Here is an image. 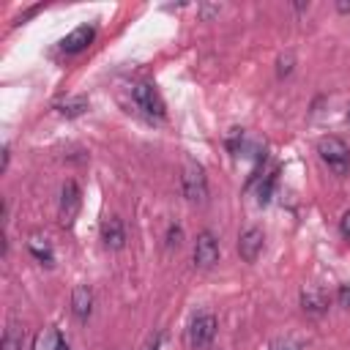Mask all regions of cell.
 Listing matches in <instances>:
<instances>
[{"label":"cell","instance_id":"obj_16","mask_svg":"<svg viewBox=\"0 0 350 350\" xmlns=\"http://www.w3.org/2000/svg\"><path fill=\"white\" fill-rule=\"evenodd\" d=\"M180 238H183L180 224H172V227H170V232H167V246H170V249H172V246L178 249V246H180Z\"/></svg>","mask_w":350,"mask_h":350},{"label":"cell","instance_id":"obj_9","mask_svg":"<svg viewBox=\"0 0 350 350\" xmlns=\"http://www.w3.org/2000/svg\"><path fill=\"white\" fill-rule=\"evenodd\" d=\"M101 241L107 249H123L126 246V227L120 216H107L101 224Z\"/></svg>","mask_w":350,"mask_h":350},{"label":"cell","instance_id":"obj_15","mask_svg":"<svg viewBox=\"0 0 350 350\" xmlns=\"http://www.w3.org/2000/svg\"><path fill=\"white\" fill-rule=\"evenodd\" d=\"M22 339H25V328L11 323L3 334V350H22Z\"/></svg>","mask_w":350,"mask_h":350},{"label":"cell","instance_id":"obj_1","mask_svg":"<svg viewBox=\"0 0 350 350\" xmlns=\"http://www.w3.org/2000/svg\"><path fill=\"white\" fill-rule=\"evenodd\" d=\"M317 153L328 164V170H334L336 175H347V170H350V148H347L345 139H339V137H323L317 142Z\"/></svg>","mask_w":350,"mask_h":350},{"label":"cell","instance_id":"obj_23","mask_svg":"<svg viewBox=\"0 0 350 350\" xmlns=\"http://www.w3.org/2000/svg\"><path fill=\"white\" fill-rule=\"evenodd\" d=\"M336 8H339L342 14H347V11H350V3H336Z\"/></svg>","mask_w":350,"mask_h":350},{"label":"cell","instance_id":"obj_14","mask_svg":"<svg viewBox=\"0 0 350 350\" xmlns=\"http://www.w3.org/2000/svg\"><path fill=\"white\" fill-rule=\"evenodd\" d=\"M85 109H88V98H85V96H68V98H63V101L57 104V112L66 115V118H77V115H82Z\"/></svg>","mask_w":350,"mask_h":350},{"label":"cell","instance_id":"obj_3","mask_svg":"<svg viewBox=\"0 0 350 350\" xmlns=\"http://www.w3.org/2000/svg\"><path fill=\"white\" fill-rule=\"evenodd\" d=\"M216 336V317L211 312H200L194 314V320L189 323V345L194 350H205Z\"/></svg>","mask_w":350,"mask_h":350},{"label":"cell","instance_id":"obj_18","mask_svg":"<svg viewBox=\"0 0 350 350\" xmlns=\"http://www.w3.org/2000/svg\"><path fill=\"white\" fill-rule=\"evenodd\" d=\"M273 180H276V178H273V175H268V178L260 183V202H268V200H271V191H273Z\"/></svg>","mask_w":350,"mask_h":350},{"label":"cell","instance_id":"obj_5","mask_svg":"<svg viewBox=\"0 0 350 350\" xmlns=\"http://www.w3.org/2000/svg\"><path fill=\"white\" fill-rule=\"evenodd\" d=\"M79 205H82V194H79V186L74 180H66L63 183V191H60V224L63 227H71L77 213H79Z\"/></svg>","mask_w":350,"mask_h":350},{"label":"cell","instance_id":"obj_17","mask_svg":"<svg viewBox=\"0 0 350 350\" xmlns=\"http://www.w3.org/2000/svg\"><path fill=\"white\" fill-rule=\"evenodd\" d=\"M293 63H295V57H293L290 52H287V55H282V57H279V68H276V74H279V77L290 74V71H293Z\"/></svg>","mask_w":350,"mask_h":350},{"label":"cell","instance_id":"obj_20","mask_svg":"<svg viewBox=\"0 0 350 350\" xmlns=\"http://www.w3.org/2000/svg\"><path fill=\"white\" fill-rule=\"evenodd\" d=\"M271 350H298V345L290 342V339H276V342L271 345Z\"/></svg>","mask_w":350,"mask_h":350},{"label":"cell","instance_id":"obj_13","mask_svg":"<svg viewBox=\"0 0 350 350\" xmlns=\"http://www.w3.org/2000/svg\"><path fill=\"white\" fill-rule=\"evenodd\" d=\"M27 249H30V254H33L41 265H52V260H55L52 243H49L44 235H30V238H27Z\"/></svg>","mask_w":350,"mask_h":350},{"label":"cell","instance_id":"obj_4","mask_svg":"<svg viewBox=\"0 0 350 350\" xmlns=\"http://www.w3.org/2000/svg\"><path fill=\"white\" fill-rule=\"evenodd\" d=\"M131 96H134V104H137L142 112L156 115V118L164 115V101H161L156 85H150V82H137L134 90H131Z\"/></svg>","mask_w":350,"mask_h":350},{"label":"cell","instance_id":"obj_11","mask_svg":"<svg viewBox=\"0 0 350 350\" xmlns=\"http://www.w3.org/2000/svg\"><path fill=\"white\" fill-rule=\"evenodd\" d=\"M30 350H68V345H66L63 334H60L55 325H49V328H41V331L36 334Z\"/></svg>","mask_w":350,"mask_h":350},{"label":"cell","instance_id":"obj_2","mask_svg":"<svg viewBox=\"0 0 350 350\" xmlns=\"http://www.w3.org/2000/svg\"><path fill=\"white\" fill-rule=\"evenodd\" d=\"M180 189L186 194V200L191 202H202L208 197V178H205V170L194 161H189L180 172Z\"/></svg>","mask_w":350,"mask_h":350},{"label":"cell","instance_id":"obj_21","mask_svg":"<svg viewBox=\"0 0 350 350\" xmlns=\"http://www.w3.org/2000/svg\"><path fill=\"white\" fill-rule=\"evenodd\" d=\"M339 304L350 309V287L347 284H339Z\"/></svg>","mask_w":350,"mask_h":350},{"label":"cell","instance_id":"obj_6","mask_svg":"<svg viewBox=\"0 0 350 350\" xmlns=\"http://www.w3.org/2000/svg\"><path fill=\"white\" fill-rule=\"evenodd\" d=\"M194 262L200 268H211L219 262V241L211 230H202L194 241Z\"/></svg>","mask_w":350,"mask_h":350},{"label":"cell","instance_id":"obj_10","mask_svg":"<svg viewBox=\"0 0 350 350\" xmlns=\"http://www.w3.org/2000/svg\"><path fill=\"white\" fill-rule=\"evenodd\" d=\"M301 306L309 314H323L328 309V293L323 287H317V284H306L301 290Z\"/></svg>","mask_w":350,"mask_h":350},{"label":"cell","instance_id":"obj_12","mask_svg":"<svg viewBox=\"0 0 350 350\" xmlns=\"http://www.w3.org/2000/svg\"><path fill=\"white\" fill-rule=\"evenodd\" d=\"M71 312L79 317V320H88L90 312H93V293L88 284H77L74 293H71Z\"/></svg>","mask_w":350,"mask_h":350},{"label":"cell","instance_id":"obj_8","mask_svg":"<svg viewBox=\"0 0 350 350\" xmlns=\"http://www.w3.org/2000/svg\"><path fill=\"white\" fill-rule=\"evenodd\" d=\"M93 38H96V27H93V25H79V27H74L68 36L60 38V49L74 55V52L88 49V44H93Z\"/></svg>","mask_w":350,"mask_h":350},{"label":"cell","instance_id":"obj_22","mask_svg":"<svg viewBox=\"0 0 350 350\" xmlns=\"http://www.w3.org/2000/svg\"><path fill=\"white\" fill-rule=\"evenodd\" d=\"M200 14H202V16H211V14H219V5H202V8H200Z\"/></svg>","mask_w":350,"mask_h":350},{"label":"cell","instance_id":"obj_19","mask_svg":"<svg viewBox=\"0 0 350 350\" xmlns=\"http://www.w3.org/2000/svg\"><path fill=\"white\" fill-rule=\"evenodd\" d=\"M339 232L350 241V211H345V213H342V219H339Z\"/></svg>","mask_w":350,"mask_h":350},{"label":"cell","instance_id":"obj_24","mask_svg":"<svg viewBox=\"0 0 350 350\" xmlns=\"http://www.w3.org/2000/svg\"><path fill=\"white\" fill-rule=\"evenodd\" d=\"M347 126H350V109H347Z\"/></svg>","mask_w":350,"mask_h":350},{"label":"cell","instance_id":"obj_7","mask_svg":"<svg viewBox=\"0 0 350 350\" xmlns=\"http://www.w3.org/2000/svg\"><path fill=\"white\" fill-rule=\"evenodd\" d=\"M262 241H265V235H262L260 227H246L241 232V238H238V254H241V260L243 262H254L260 257V252H262Z\"/></svg>","mask_w":350,"mask_h":350}]
</instances>
